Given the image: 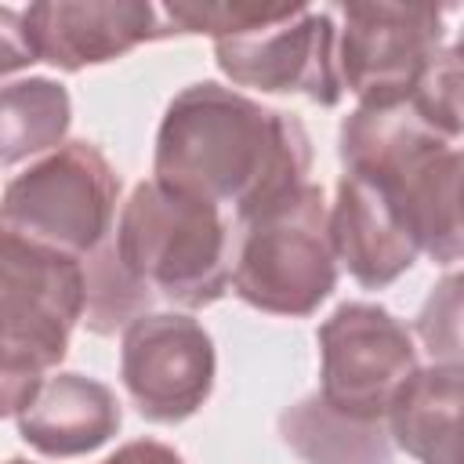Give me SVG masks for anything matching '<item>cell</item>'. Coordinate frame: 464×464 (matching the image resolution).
<instances>
[{
    "mask_svg": "<svg viewBox=\"0 0 464 464\" xmlns=\"http://www.w3.org/2000/svg\"><path fill=\"white\" fill-rule=\"evenodd\" d=\"M319 341V399L352 417L384 420L402 381L420 366L413 334L373 301L337 304L315 330Z\"/></svg>",
    "mask_w": 464,
    "mask_h": 464,
    "instance_id": "obj_8",
    "label": "cell"
},
{
    "mask_svg": "<svg viewBox=\"0 0 464 464\" xmlns=\"http://www.w3.org/2000/svg\"><path fill=\"white\" fill-rule=\"evenodd\" d=\"M7 464H36V460H25V457H11Z\"/></svg>",
    "mask_w": 464,
    "mask_h": 464,
    "instance_id": "obj_23",
    "label": "cell"
},
{
    "mask_svg": "<svg viewBox=\"0 0 464 464\" xmlns=\"http://www.w3.org/2000/svg\"><path fill=\"white\" fill-rule=\"evenodd\" d=\"M337 25V80L359 105L406 102L431 62L442 54L446 7L431 4H341Z\"/></svg>",
    "mask_w": 464,
    "mask_h": 464,
    "instance_id": "obj_7",
    "label": "cell"
},
{
    "mask_svg": "<svg viewBox=\"0 0 464 464\" xmlns=\"http://www.w3.org/2000/svg\"><path fill=\"white\" fill-rule=\"evenodd\" d=\"M109 243L152 301L207 308L228 290L232 225L225 210L156 178L138 181L120 203Z\"/></svg>",
    "mask_w": 464,
    "mask_h": 464,
    "instance_id": "obj_3",
    "label": "cell"
},
{
    "mask_svg": "<svg viewBox=\"0 0 464 464\" xmlns=\"http://www.w3.org/2000/svg\"><path fill=\"white\" fill-rule=\"evenodd\" d=\"M334 47V14L301 4L272 25L214 40V62L236 87H254L261 94H304L315 105H337L344 91Z\"/></svg>",
    "mask_w": 464,
    "mask_h": 464,
    "instance_id": "obj_10",
    "label": "cell"
},
{
    "mask_svg": "<svg viewBox=\"0 0 464 464\" xmlns=\"http://www.w3.org/2000/svg\"><path fill=\"white\" fill-rule=\"evenodd\" d=\"M36 62L33 44L25 36V22L18 7H0V76L22 72Z\"/></svg>",
    "mask_w": 464,
    "mask_h": 464,
    "instance_id": "obj_21",
    "label": "cell"
},
{
    "mask_svg": "<svg viewBox=\"0 0 464 464\" xmlns=\"http://www.w3.org/2000/svg\"><path fill=\"white\" fill-rule=\"evenodd\" d=\"M334 257L362 290H384L420 257L417 239L392 203L359 174H341L337 196L326 207Z\"/></svg>",
    "mask_w": 464,
    "mask_h": 464,
    "instance_id": "obj_12",
    "label": "cell"
},
{
    "mask_svg": "<svg viewBox=\"0 0 464 464\" xmlns=\"http://www.w3.org/2000/svg\"><path fill=\"white\" fill-rule=\"evenodd\" d=\"M152 297L123 272V265L112 254L109 236L94 254L83 257V326L91 334H116L138 315H145Z\"/></svg>",
    "mask_w": 464,
    "mask_h": 464,
    "instance_id": "obj_17",
    "label": "cell"
},
{
    "mask_svg": "<svg viewBox=\"0 0 464 464\" xmlns=\"http://www.w3.org/2000/svg\"><path fill=\"white\" fill-rule=\"evenodd\" d=\"M279 435L304 464H392L384 420H352L315 392L279 413Z\"/></svg>",
    "mask_w": 464,
    "mask_h": 464,
    "instance_id": "obj_15",
    "label": "cell"
},
{
    "mask_svg": "<svg viewBox=\"0 0 464 464\" xmlns=\"http://www.w3.org/2000/svg\"><path fill=\"white\" fill-rule=\"evenodd\" d=\"M301 4H250V0H225V4H163V18L174 33H207L214 40L236 36L246 29L272 25L294 14Z\"/></svg>",
    "mask_w": 464,
    "mask_h": 464,
    "instance_id": "obj_18",
    "label": "cell"
},
{
    "mask_svg": "<svg viewBox=\"0 0 464 464\" xmlns=\"http://www.w3.org/2000/svg\"><path fill=\"white\" fill-rule=\"evenodd\" d=\"M406 105L439 134L460 141L464 112H460V51L450 40L442 54L431 62V69L420 76L417 91L406 98Z\"/></svg>",
    "mask_w": 464,
    "mask_h": 464,
    "instance_id": "obj_19",
    "label": "cell"
},
{
    "mask_svg": "<svg viewBox=\"0 0 464 464\" xmlns=\"http://www.w3.org/2000/svg\"><path fill=\"white\" fill-rule=\"evenodd\" d=\"M337 156L392 203L420 254L460 261V141L428 127L406 102L355 105L341 120Z\"/></svg>",
    "mask_w": 464,
    "mask_h": 464,
    "instance_id": "obj_2",
    "label": "cell"
},
{
    "mask_svg": "<svg viewBox=\"0 0 464 464\" xmlns=\"http://www.w3.org/2000/svg\"><path fill=\"white\" fill-rule=\"evenodd\" d=\"M72 123V98L51 76H25L0 83V163L44 156L65 141Z\"/></svg>",
    "mask_w": 464,
    "mask_h": 464,
    "instance_id": "obj_16",
    "label": "cell"
},
{
    "mask_svg": "<svg viewBox=\"0 0 464 464\" xmlns=\"http://www.w3.org/2000/svg\"><path fill=\"white\" fill-rule=\"evenodd\" d=\"M102 464H185V457L160 439H130L116 446Z\"/></svg>",
    "mask_w": 464,
    "mask_h": 464,
    "instance_id": "obj_22",
    "label": "cell"
},
{
    "mask_svg": "<svg viewBox=\"0 0 464 464\" xmlns=\"http://www.w3.org/2000/svg\"><path fill=\"white\" fill-rule=\"evenodd\" d=\"M460 279L450 272L417 315V334L431 352V362H460Z\"/></svg>",
    "mask_w": 464,
    "mask_h": 464,
    "instance_id": "obj_20",
    "label": "cell"
},
{
    "mask_svg": "<svg viewBox=\"0 0 464 464\" xmlns=\"http://www.w3.org/2000/svg\"><path fill=\"white\" fill-rule=\"evenodd\" d=\"M120 178L91 141H62L14 174L0 196V232L83 261L116 225Z\"/></svg>",
    "mask_w": 464,
    "mask_h": 464,
    "instance_id": "obj_6",
    "label": "cell"
},
{
    "mask_svg": "<svg viewBox=\"0 0 464 464\" xmlns=\"http://www.w3.org/2000/svg\"><path fill=\"white\" fill-rule=\"evenodd\" d=\"M83 319V261L0 232V417L65 359Z\"/></svg>",
    "mask_w": 464,
    "mask_h": 464,
    "instance_id": "obj_4",
    "label": "cell"
},
{
    "mask_svg": "<svg viewBox=\"0 0 464 464\" xmlns=\"http://www.w3.org/2000/svg\"><path fill=\"white\" fill-rule=\"evenodd\" d=\"M36 62L62 72L105 65L127 51L174 36L163 7L145 0H40L22 11Z\"/></svg>",
    "mask_w": 464,
    "mask_h": 464,
    "instance_id": "obj_11",
    "label": "cell"
},
{
    "mask_svg": "<svg viewBox=\"0 0 464 464\" xmlns=\"http://www.w3.org/2000/svg\"><path fill=\"white\" fill-rule=\"evenodd\" d=\"M460 362L417 366L395 392L384 428L417 464H460Z\"/></svg>",
    "mask_w": 464,
    "mask_h": 464,
    "instance_id": "obj_14",
    "label": "cell"
},
{
    "mask_svg": "<svg viewBox=\"0 0 464 464\" xmlns=\"http://www.w3.org/2000/svg\"><path fill=\"white\" fill-rule=\"evenodd\" d=\"M326 196L304 181L272 207L232 225L236 297L268 315H312L337 286V257L326 228Z\"/></svg>",
    "mask_w": 464,
    "mask_h": 464,
    "instance_id": "obj_5",
    "label": "cell"
},
{
    "mask_svg": "<svg viewBox=\"0 0 464 464\" xmlns=\"http://www.w3.org/2000/svg\"><path fill=\"white\" fill-rule=\"evenodd\" d=\"M214 373V341L199 319L185 312H145L123 326L120 377L145 420H188L210 399Z\"/></svg>",
    "mask_w": 464,
    "mask_h": 464,
    "instance_id": "obj_9",
    "label": "cell"
},
{
    "mask_svg": "<svg viewBox=\"0 0 464 464\" xmlns=\"http://www.w3.org/2000/svg\"><path fill=\"white\" fill-rule=\"evenodd\" d=\"M14 420L25 446H33L40 457L69 460L102 450L120 431L123 410L116 392L98 377L47 373Z\"/></svg>",
    "mask_w": 464,
    "mask_h": 464,
    "instance_id": "obj_13",
    "label": "cell"
},
{
    "mask_svg": "<svg viewBox=\"0 0 464 464\" xmlns=\"http://www.w3.org/2000/svg\"><path fill=\"white\" fill-rule=\"evenodd\" d=\"M312 141L297 116L214 80L178 91L160 120L152 178L178 192L228 207L236 221L301 188Z\"/></svg>",
    "mask_w": 464,
    "mask_h": 464,
    "instance_id": "obj_1",
    "label": "cell"
}]
</instances>
